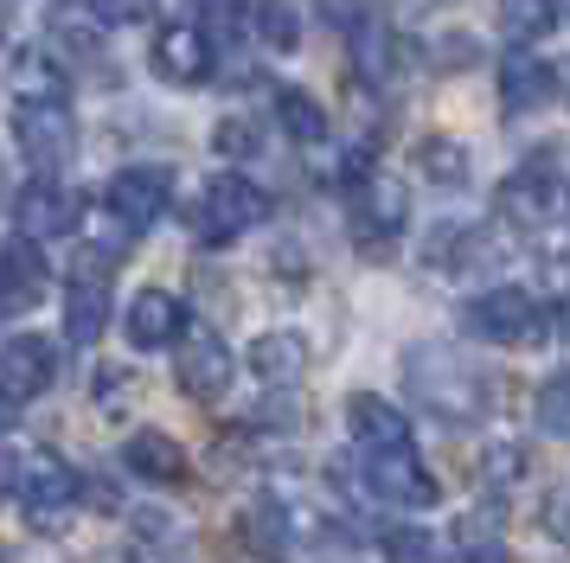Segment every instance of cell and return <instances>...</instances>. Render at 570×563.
Segmentation results:
<instances>
[{
  "label": "cell",
  "instance_id": "obj_1",
  "mask_svg": "<svg viewBox=\"0 0 570 563\" xmlns=\"http://www.w3.org/2000/svg\"><path fill=\"white\" fill-rule=\"evenodd\" d=\"M404 378H411V397L430 416H442V423H474L481 409H488V378L468 365V358L442 353V346H416L411 358H404Z\"/></svg>",
  "mask_w": 570,
  "mask_h": 563
},
{
  "label": "cell",
  "instance_id": "obj_2",
  "mask_svg": "<svg viewBox=\"0 0 570 563\" xmlns=\"http://www.w3.org/2000/svg\"><path fill=\"white\" fill-rule=\"evenodd\" d=\"M360 474H365V493L379 506H436V474L416 461V442H385V448H360Z\"/></svg>",
  "mask_w": 570,
  "mask_h": 563
},
{
  "label": "cell",
  "instance_id": "obj_3",
  "mask_svg": "<svg viewBox=\"0 0 570 563\" xmlns=\"http://www.w3.org/2000/svg\"><path fill=\"white\" fill-rule=\"evenodd\" d=\"M263 218H269V192H263V186H250L244 174L206 179L199 211H193V225H199V237H206V244H232V237H244V230H257Z\"/></svg>",
  "mask_w": 570,
  "mask_h": 563
},
{
  "label": "cell",
  "instance_id": "obj_4",
  "mask_svg": "<svg viewBox=\"0 0 570 563\" xmlns=\"http://www.w3.org/2000/svg\"><path fill=\"white\" fill-rule=\"evenodd\" d=\"M20 512H27L32 532H65L71 525V512H78V474L65 467L58 455H32L27 467H20Z\"/></svg>",
  "mask_w": 570,
  "mask_h": 563
},
{
  "label": "cell",
  "instance_id": "obj_5",
  "mask_svg": "<svg viewBox=\"0 0 570 563\" xmlns=\"http://www.w3.org/2000/svg\"><path fill=\"white\" fill-rule=\"evenodd\" d=\"M462 320H468V333L488 339V346H532L544 333V314L525 288H488V295H474Z\"/></svg>",
  "mask_w": 570,
  "mask_h": 563
},
{
  "label": "cell",
  "instance_id": "obj_6",
  "mask_svg": "<svg viewBox=\"0 0 570 563\" xmlns=\"http://www.w3.org/2000/svg\"><path fill=\"white\" fill-rule=\"evenodd\" d=\"M13 141L32 167H58L71 160V141H78V122H71V102L65 97H20L13 102Z\"/></svg>",
  "mask_w": 570,
  "mask_h": 563
},
{
  "label": "cell",
  "instance_id": "obj_7",
  "mask_svg": "<svg viewBox=\"0 0 570 563\" xmlns=\"http://www.w3.org/2000/svg\"><path fill=\"white\" fill-rule=\"evenodd\" d=\"M232 346L218 339L212 327H186L180 333V353H174V378H180L186 397H199V404H218L225 391H232Z\"/></svg>",
  "mask_w": 570,
  "mask_h": 563
},
{
  "label": "cell",
  "instance_id": "obj_8",
  "mask_svg": "<svg viewBox=\"0 0 570 563\" xmlns=\"http://www.w3.org/2000/svg\"><path fill=\"white\" fill-rule=\"evenodd\" d=\"M167 205H174V174H167V167L135 160V167H122V174L109 179V211H116L129 230L160 225V218H167Z\"/></svg>",
  "mask_w": 570,
  "mask_h": 563
},
{
  "label": "cell",
  "instance_id": "obj_9",
  "mask_svg": "<svg viewBox=\"0 0 570 563\" xmlns=\"http://www.w3.org/2000/svg\"><path fill=\"white\" fill-rule=\"evenodd\" d=\"M404 225H411L404 186H397L391 174H365L360 192H353V230H360V244H391Z\"/></svg>",
  "mask_w": 570,
  "mask_h": 563
},
{
  "label": "cell",
  "instance_id": "obj_10",
  "mask_svg": "<svg viewBox=\"0 0 570 563\" xmlns=\"http://www.w3.org/2000/svg\"><path fill=\"white\" fill-rule=\"evenodd\" d=\"M83 218L78 192H65V186H52V179H32L27 192L13 199V225H20V237H71Z\"/></svg>",
  "mask_w": 570,
  "mask_h": 563
},
{
  "label": "cell",
  "instance_id": "obj_11",
  "mask_svg": "<svg viewBox=\"0 0 570 563\" xmlns=\"http://www.w3.org/2000/svg\"><path fill=\"white\" fill-rule=\"evenodd\" d=\"M52 378H58L52 339H39V333H13V339L0 346V391H13L20 404H27V397H46Z\"/></svg>",
  "mask_w": 570,
  "mask_h": 563
},
{
  "label": "cell",
  "instance_id": "obj_12",
  "mask_svg": "<svg viewBox=\"0 0 570 563\" xmlns=\"http://www.w3.org/2000/svg\"><path fill=\"white\" fill-rule=\"evenodd\" d=\"M558 205H564V179L551 174L544 160H539V167H519V174L500 186V218H507V225L532 230V225H544Z\"/></svg>",
  "mask_w": 570,
  "mask_h": 563
},
{
  "label": "cell",
  "instance_id": "obj_13",
  "mask_svg": "<svg viewBox=\"0 0 570 563\" xmlns=\"http://www.w3.org/2000/svg\"><path fill=\"white\" fill-rule=\"evenodd\" d=\"M244 551L257 563H295V512L276 493L244 506Z\"/></svg>",
  "mask_w": 570,
  "mask_h": 563
},
{
  "label": "cell",
  "instance_id": "obj_14",
  "mask_svg": "<svg viewBox=\"0 0 570 563\" xmlns=\"http://www.w3.org/2000/svg\"><path fill=\"white\" fill-rule=\"evenodd\" d=\"M122 327H129V339L141 353H160V346H174L186 333V302H174L167 288H141L129 302V314H122Z\"/></svg>",
  "mask_w": 570,
  "mask_h": 563
},
{
  "label": "cell",
  "instance_id": "obj_15",
  "mask_svg": "<svg viewBox=\"0 0 570 563\" xmlns=\"http://www.w3.org/2000/svg\"><path fill=\"white\" fill-rule=\"evenodd\" d=\"M500 102L513 116L558 102V77H551V65H544L539 51H507V65H500Z\"/></svg>",
  "mask_w": 570,
  "mask_h": 563
},
{
  "label": "cell",
  "instance_id": "obj_16",
  "mask_svg": "<svg viewBox=\"0 0 570 563\" xmlns=\"http://www.w3.org/2000/svg\"><path fill=\"white\" fill-rule=\"evenodd\" d=\"M39 295H46V256L32 250V237H13L0 250V307L27 314V307H39Z\"/></svg>",
  "mask_w": 570,
  "mask_h": 563
},
{
  "label": "cell",
  "instance_id": "obj_17",
  "mask_svg": "<svg viewBox=\"0 0 570 563\" xmlns=\"http://www.w3.org/2000/svg\"><path fill=\"white\" fill-rule=\"evenodd\" d=\"M155 71L167 83H206L212 77V39L199 26H167L155 39Z\"/></svg>",
  "mask_w": 570,
  "mask_h": 563
},
{
  "label": "cell",
  "instance_id": "obj_18",
  "mask_svg": "<svg viewBox=\"0 0 570 563\" xmlns=\"http://www.w3.org/2000/svg\"><path fill=\"white\" fill-rule=\"evenodd\" d=\"M186 557V525L174 512L141 506L129 512V563H180Z\"/></svg>",
  "mask_w": 570,
  "mask_h": 563
},
{
  "label": "cell",
  "instance_id": "obj_19",
  "mask_svg": "<svg viewBox=\"0 0 570 563\" xmlns=\"http://www.w3.org/2000/svg\"><path fill=\"white\" fill-rule=\"evenodd\" d=\"M122 467H129L135 481H155V486L186 481L180 442H174V435H160V429H135L129 442H122Z\"/></svg>",
  "mask_w": 570,
  "mask_h": 563
},
{
  "label": "cell",
  "instance_id": "obj_20",
  "mask_svg": "<svg viewBox=\"0 0 570 563\" xmlns=\"http://www.w3.org/2000/svg\"><path fill=\"white\" fill-rule=\"evenodd\" d=\"M109 327V288L104 276H71V288H65V339L71 346H90V339H104Z\"/></svg>",
  "mask_w": 570,
  "mask_h": 563
},
{
  "label": "cell",
  "instance_id": "obj_21",
  "mask_svg": "<svg viewBox=\"0 0 570 563\" xmlns=\"http://www.w3.org/2000/svg\"><path fill=\"white\" fill-rule=\"evenodd\" d=\"M346 429L360 448H385V442H411V423H404V409L385 404V397H372V391H353L346 397Z\"/></svg>",
  "mask_w": 570,
  "mask_h": 563
},
{
  "label": "cell",
  "instance_id": "obj_22",
  "mask_svg": "<svg viewBox=\"0 0 570 563\" xmlns=\"http://www.w3.org/2000/svg\"><path fill=\"white\" fill-rule=\"evenodd\" d=\"M250 372H257L263 384H295L302 372H308V339L302 333H263L257 346H250Z\"/></svg>",
  "mask_w": 570,
  "mask_h": 563
},
{
  "label": "cell",
  "instance_id": "obj_23",
  "mask_svg": "<svg viewBox=\"0 0 570 563\" xmlns=\"http://www.w3.org/2000/svg\"><path fill=\"white\" fill-rule=\"evenodd\" d=\"M52 46L65 51V58H97V51H104V20H97L90 7H58Z\"/></svg>",
  "mask_w": 570,
  "mask_h": 563
},
{
  "label": "cell",
  "instance_id": "obj_24",
  "mask_svg": "<svg viewBox=\"0 0 570 563\" xmlns=\"http://www.w3.org/2000/svg\"><path fill=\"white\" fill-rule=\"evenodd\" d=\"M276 122H283L295 141H321V135H327V109H321L308 90H276Z\"/></svg>",
  "mask_w": 570,
  "mask_h": 563
},
{
  "label": "cell",
  "instance_id": "obj_25",
  "mask_svg": "<svg viewBox=\"0 0 570 563\" xmlns=\"http://www.w3.org/2000/svg\"><path fill=\"white\" fill-rule=\"evenodd\" d=\"M500 20H507V32L525 46V39H544L551 26L564 20V0H507V7H500Z\"/></svg>",
  "mask_w": 570,
  "mask_h": 563
},
{
  "label": "cell",
  "instance_id": "obj_26",
  "mask_svg": "<svg viewBox=\"0 0 570 563\" xmlns=\"http://www.w3.org/2000/svg\"><path fill=\"white\" fill-rule=\"evenodd\" d=\"M416 167L436 179V186H462L468 179V160H462V141H449V135H430L423 148H416Z\"/></svg>",
  "mask_w": 570,
  "mask_h": 563
},
{
  "label": "cell",
  "instance_id": "obj_27",
  "mask_svg": "<svg viewBox=\"0 0 570 563\" xmlns=\"http://www.w3.org/2000/svg\"><path fill=\"white\" fill-rule=\"evenodd\" d=\"M385 563H442V544L423 525H385Z\"/></svg>",
  "mask_w": 570,
  "mask_h": 563
},
{
  "label": "cell",
  "instance_id": "obj_28",
  "mask_svg": "<svg viewBox=\"0 0 570 563\" xmlns=\"http://www.w3.org/2000/svg\"><path fill=\"white\" fill-rule=\"evenodd\" d=\"M539 429L551 435H570V372H551V378L539 384Z\"/></svg>",
  "mask_w": 570,
  "mask_h": 563
},
{
  "label": "cell",
  "instance_id": "obj_29",
  "mask_svg": "<svg viewBox=\"0 0 570 563\" xmlns=\"http://www.w3.org/2000/svg\"><path fill=\"white\" fill-rule=\"evenodd\" d=\"M257 32H263V46L295 51V39H302V26H295V7H288V0H263V7H257Z\"/></svg>",
  "mask_w": 570,
  "mask_h": 563
},
{
  "label": "cell",
  "instance_id": "obj_30",
  "mask_svg": "<svg viewBox=\"0 0 570 563\" xmlns=\"http://www.w3.org/2000/svg\"><path fill=\"white\" fill-rule=\"evenodd\" d=\"M212 148L225 154V160H244V154H257V122H244V116H225V122L212 128Z\"/></svg>",
  "mask_w": 570,
  "mask_h": 563
},
{
  "label": "cell",
  "instance_id": "obj_31",
  "mask_svg": "<svg viewBox=\"0 0 570 563\" xmlns=\"http://www.w3.org/2000/svg\"><path fill=\"white\" fill-rule=\"evenodd\" d=\"M193 7L212 20L218 39H237V32H244V0H193Z\"/></svg>",
  "mask_w": 570,
  "mask_h": 563
},
{
  "label": "cell",
  "instance_id": "obj_32",
  "mask_svg": "<svg viewBox=\"0 0 570 563\" xmlns=\"http://www.w3.org/2000/svg\"><path fill=\"white\" fill-rule=\"evenodd\" d=\"M90 13H97V20H122V26H129V20H148V13H155V0H90Z\"/></svg>",
  "mask_w": 570,
  "mask_h": 563
},
{
  "label": "cell",
  "instance_id": "obj_33",
  "mask_svg": "<svg viewBox=\"0 0 570 563\" xmlns=\"http://www.w3.org/2000/svg\"><path fill=\"white\" fill-rule=\"evenodd\" d=\"M20 467H27V461L13 455V448H0V500H7L13 486H20Z\"/></svg>",
  "mask_w": 570,
  "mask_h": 563
},
{
  "label": "cell",
  "instance_id": "obj_34",
  "mask_svg": "<svg viewBox=\"0 0 570 563\" xmlns=\"http://www.w3.org/2000/svg\"><path fill=\"white\" fill-rule=\"evenodd\" d=\"M13 423H20V397H13V391H0V435L13 429Z\"/></svg>",
  "mask_w": 570,
  "mask_h": 563
}]
</instances>
